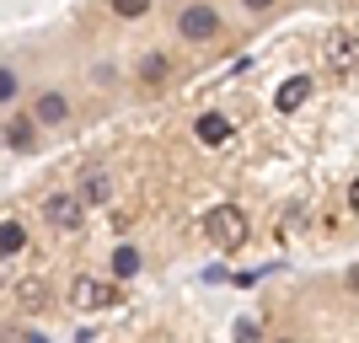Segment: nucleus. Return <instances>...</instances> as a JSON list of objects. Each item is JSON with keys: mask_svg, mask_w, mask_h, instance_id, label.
Instances as JSON below:
<instances>
[{"mask_svg": "<svg viewBox=\"0 0 359 343\" xmlns=\"http://www.w3.org/2000/svg\"><path fill=\"white\" fill-rule=\"evenodd\" d=\"M204 236L215 241V247H225V253H236L241 241H247V215H241L236 204H220V209H210V215H204Z\"/></svg>", "mask_w": 359, "mask_h": 343, "instance_id": "1", "label": "nucleus"}, {"mask_svg": "<svg viewBox=\"0 0 359 343\" xmlns=\"http://www.w3.org/2000/svg\"><path fill=\"white\" fill-rule=\"evenodd\" d=\"M118 300V290L102 279H75L70 284V306H81V311H102V306H113Z\"/></svg>", "mask_w": 359, "mask_h": 343, "instance_id": "2", "label": "nucleus"}]
</instances>
